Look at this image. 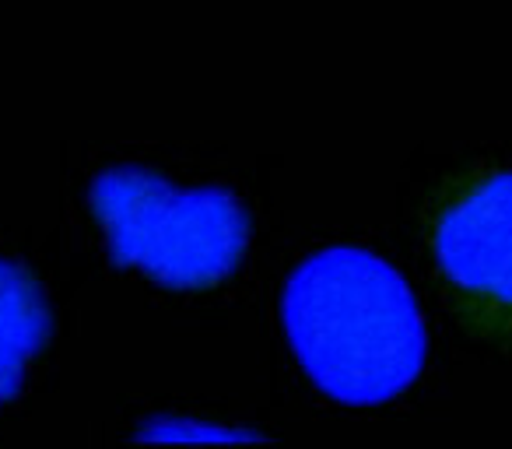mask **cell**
<instances>
[{
    "mask_svg": "<svg viewBox=\"0 0 512 449\" xmlns=\"http://www.w3.org/2000/svg\"><path fill=\"white\" fill-rule=\"evenodd\" d=\"M92 207L116 260L169 288H207L239 267L249 218L225 190H176L155 172L106 169Z\"/></svg>",
    "mask_w": 512,
    "mask_h": 449,
    "instance_id": "2",
    "label": "cell"
},
{
    "mask_svg": "<svg viewBox=\"0 0 512 449\" xmlns=\"http://www.w3.org/2000/svg\"><path fill=\"white\" fill-rule=\"evenodd\" d=\"M432 250L470 327L512 344V169L470 172L442 193Z\"/></svg>",
    "mask_w": 512,
    "mask_h": 449,
    "instance_id": "3",
    "label": "cell"
},
{
    "mask_svg": "<svg viewBox=\"0 0 512 449\" xmlns=\"http://www.w3.org/2000/svg\"><path fill=\"white\" fill-rule=\"evenodd\" d=\"M281 320L302 369L344 404H383L425 365V323L411 288L358 246L313 253L288 278Z\"/></svg>",
    "mask_w": 512,
    "mask_h": 449,
    "instance_id": "1",
    "label": "cell"
},
{
    "mask_svg": "<svg viewBox=\"0 0 512 449\" xmlns=\"http://www.w3.org/2000/svg\"><path fill=\"white\" fill-rule=\"evenodd\" d=\"M46 337V306L32 278L0 260V404L18 393L32 355Z\"/></svg>",
    "mask_w": 512,
    "mask_h": 449,
    "instance_id": "4",
    "label": "cell"
}]
</instances>
